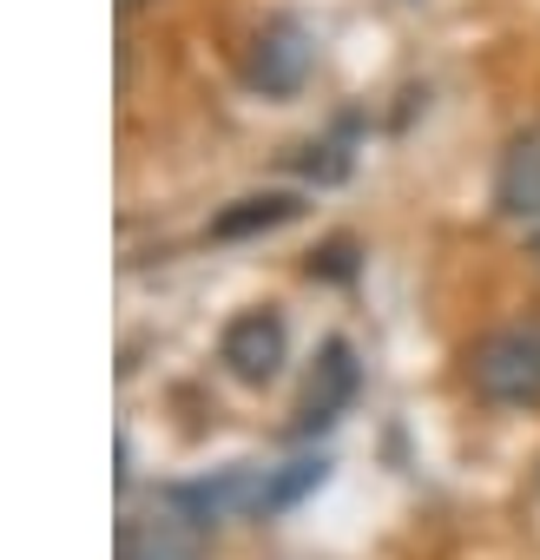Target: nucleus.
<instances>
[{"label":"nucleus","instance_id":"obj_1","mask_svg":"<svg viewBox=\"0 0 540 560\" xmlns=\"http://www.w3.org/2000/svg\"><path fill=\"white\" fill-rule=\"evenodd\" d=\"M468 376L488 402L501 409H527L540 402V330L533 324H507V330H488L468 357Z\"/></svg>","mask_w":540,"mask_h":560},{"label":"nucleus","instance_id":"obj_3","mask_svg":"<svg viewBox=\"0 0 540 560\" xmlns=\"http://www.w3.org/2000/svg\"><path fill=\"white\" fill-rule=\"evenodd\" d=\"M218 357H224V370L237 383H270V376L284 370V357H291V330H284L278 311H244V317L224 324Z\"/></svg>","mask_w":540,"mask_h":560},{"label":"nucleus","instance_id":"obj_8","mask_svg":"<svg viewBox=\"0 0 540 560\" xmlns=\"http://www.w3.org/2000/svg\"><path fill=\"white\" fill-rule=\"evenodd\" d=\"M119 8H126V14H132V8H139V0H119Z\"/></svg>","mask_w":540,"mask_h":560},{"label":"nucleus","instance_id":"obj_2","mask_svg":"<svg viewBox=\"0 0 540 560\" xmlns=\"http://www.w3.org/2000/svg\"><path fill=\"white\" fill-rule=\"evenodd\" d=\"M310 67H317L310 27L291 21V14H278V21L250 40V54H244V86L263 93V100H291V93L310 80Z\"/></svg>","mask_w":540,"mask_h":560},{"label":"nucleus","instance_id":"obj_4","mask_svg":"<svg viewBox=\"0 0 540 560\" xmlns=\"http://www.w3.org/2000/svg\"><path fill=\"white\" fill-rule=\"evenodd\" d=\"M356 383H363L356 350H350V343H324V357H317V370H310V389H304V409H297V435L330 429V422L356 402Z\"/></svg>","mask_w":540,"mask_h":560},{"label":"nucleus","instance_id":"obj_7","mask_svg":"<svg viewBox=\"0 0 540 560\" xmlns=\"http://www.w3.org/2000/svg\"><path fill=\"white\" fill-rule=\"evenodd\" d=\"M317 481H324V462H291L284 475H263V508H257V514H284V508L304 501Z\"/></svg>","mask_w":540,"mask_h":560},{"label":"nucleus","instance_id":"obj_6","mask_svg":"<svg viewBox=\"0 0 540 560\" xmlns=\"http://www.w3.org/2000/svg\"><path fill=\"white\" fill-rule=\"evenodd\" d=\"M304 205L291 198V191H263V198H237L231 211H218L211 218V237H250V231H278V224H291Z\"/></svg>","mask_w":540,"mask_h":560},{"label":"nucleus","instance_id":"obj_9","mask_svg":"<svg viewBox=\"0 0 540 560\" xmlns=\"http://www.w3.org/2000/svg\"><path fill=\"white\" fill-rule=\"evenodd\" d=\"M533 257H540V231H533Z\"/></svg>","mask_w":540,"mask_h":560},{"label":"nucleus","instance_id":"obj_5","mask_svg":"<svg viewBox=\"0 0 540 560\" xmlns=\"http://www.w3.org/2000/svg\"><path fill=\"white\" fill-rule=\"evenodd\" d=\"M494 205H501L507 218H540V126H527V132L501 152Z\"/></svg>","mask_w":540,"mask_h":560}]
</instances>
